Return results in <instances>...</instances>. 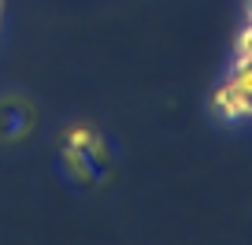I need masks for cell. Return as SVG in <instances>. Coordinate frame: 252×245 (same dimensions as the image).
Returning a JSON list of instances; mask_svg holds the SVG:
<instances>
[{
  "label": "cell",
  "mask_w": 252,
  "mask_h": 245,
  "mask_svg": "<svg viewBox=\"0 0 252 245\" xmlns=\"http://www.w3.org/2000/svg\"><path fill=\"white\" fill-rule=\"evenodd\" d=\"M249 101H252V97H241L237 89H230L226 82H222V86L212 93V108H215V115L226 119V123H241V119H249Z\"/></svg>",
  "instance_id": "6da1fadb"
},
{
  "label": "cell",
  "mask_w": 252,
  "mask_h": 245,
  "mask_svg": "<svg viewBox=\"0 0 252 245\" xmlns=\"http://www.w3.org/2000/svg\"><path fill=\"white\" fill-rule=\"evenodd\" d=\"M249 119H252V101H249Z\"/></svg>",
  "instance_id": "8992f818"
},
{
  "label": "cell",
  "mask_w": 252,
  "mask_h": 245,
  "mask_svg": "<svg viewBox=\"0 0 252 245\" xmlns=\"http://www.w3.org/2000/svg\"><path fill=\"white\" fill-rule=\"evenodd\" d=\"M86 156L93 160L96 167H100V164H108V141H104V134H93V141H89Z\"/></svg>",
  "instance_id": "5b68a950"
},
{
  "label": "cell",
  "mask_w": 252,
  "mask_h": 245,
  "mask_svg": "<svg viewBox=\"0 0 252 245\" xmlns=\"http://www.w3.org/2000/svg\"><path fill=\"white\" fill-rule=\"evenodd\" d=\"M0 11H4V0H0Z\"/></svg>",
  "instance_id": "52a82bcc"
},
{
  "label": "cell",
  "mask_w": 252,
  "mask_h": 245,
  "mask_svg": "<svg viewBox=\"0 0 252 245\" xmlns=\"http://www.w3.org/2000/svg\"><path fill=\"white\" fill-rule=\"evenodd\" d=\"M63 167H67V175L74 182H93L96 178V164L82 149H74V145H63Z\"/></svg>",
  "instance_id": "7a4b0ae2"
},
{
  "label": "cell",
  "mask_w": 252,
  "mask_h": 245,
  "mask_svg": "<svg viewBox=\"0 0 252 245\" xmlns=\"http://www.w3.org/2000/svg\"><path fill=\"white\" fill-rule=\"evenodd\" d=\"M93 134H96V130L89 127V123H71V127L63 130V145H74V149L86 152L89 141H93Z\"/></svg>",
  "instance_id": "3957f363"
},
{
  "label": "cell",
  "mask_w": 252,
  "mask_h": 245,
  "mask_svg": "<svg viewBox=\"0 0 252 245\" xmlns=\"http://www.w3.org/2000/svg\"><path fill=\"white\" fill-rule=\"evenodd\" d=\"M226 86H230V89H237L241 97H252V64H249V67H230Z\"/></svg>",
  "instance_id": "277c9868"
}]
</instances>
